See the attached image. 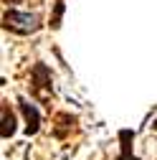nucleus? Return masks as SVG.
Listing matches in <instances>:
<instances>
[{
  "mask_svg": "<svg viewBox=\"0 0 157 160\" xmlns=\"http://www.w3.org/2000/svg\"><path fill=\"white\" fill-rule=\"evenodd\" d=\"M3 26L10 28V31H15V33H33V31L41 28L38 15H33V13H21V10H5Z\"/></svg>",
  "mask_w": 157,
  "mask_h": 160,
  "instance_id": "f257e3e1",
  "label": "nucleus"
},
{
  "mask_svg": "<svg viewBox=\"0 0 157 160\" xmlns=\"http://www.w3.org/2000/svg\"><path fill=\"white\" fill-rule=\"evenodd\" d=\"M18 104H21V112L26 117V135H36L41 130V112L36 109V104H31L28 99H18Z\"/></svg>",
  "mask_w": 157,
  "mask_h": 160,
  "instance_id": "f03ea898",
  "label": "nucleus"
},
{
  "mask_svg": "<svg viewBox=\"0 0 157 160\" xmlns=\"http://www.w3.org/2000/svg\"><path fill=\"white\" fill-rule=\"evenodd\" d=\"M31 79H33V92H38L41 87H51V71L46 64H36Z\"/></svg>",
  "mask_w": 157,
  "mask_h": 160,
  "instance_id": "7ed1b4c3",
  "label": "nucleus"
},
{
  "mask_svg": "<svg viewBox=\"0 0 157 160\" xmlns=\"http://www.w3.org/2000/svg\"><path fill=\"white\" fill-rule=\"evenodd\" d=\"M132 140H134V130H119V142H122V155L117 160H140L132 152Z\"/></svg>",
  "mask_w": 157,
  "mask_h": 160,
  "instance_id": "20e7f679",
  "label": "nucleus"
},
{
  "mask_svg": "<svg viewBox=\"0 0 157 160\" xmlns=\"http://www.w3.org/2000/svg\"><path fill=\"white\" fill-rule=\"evenodd\" d=\"M13 135H15V114L3 102V140H10Z\"/></svg>",
  "mask_w": 157,
  "mask_h": 160,
  "instance_id": "39448f33",
  "label": "nucleus"
},
{
  "mask_svg": "<svg viewBox=\"0 0 157 160\" xmlns=\"http://www.w3.org/2000/svg\"><path fill=\"white\" fill-rule=\"evenodd\" d=\"M64 8H66V3H64V0H56V10H53V15H51V28H53V31H56L58 26H61Z\"/></svg>",
  "mask_w": 157,
  "mask_h": 160,
  "instance_id": "423d86ee",
  "label": "nucleus"
},
{
  "mask_svg": "<svg viewBox=\"0 0 157 160\" xmlns=\"http://www.w3.org/2000/svg\"><path fill=\"white\" fill-rule=\"evenodd\" d=\"M152 127H155V132H157V119H155V125H152Z\"/></svg>",
  "mask_w": 157,
  "mask_h": 160,
  "instance_id": "0eeeda50",
  "label": "nucleus"
}]
</instances>
